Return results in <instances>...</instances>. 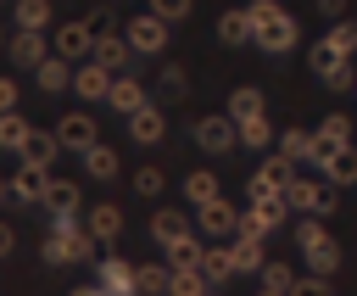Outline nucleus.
Here are the masks:
<instances>
[{
	"label": "nucleus",
	"instance_id": "5",
	"mask_svg": "<svg viewBox=\"0 0 357 296\" xmlns=\"http://www.w3.org/2000/svg\"><path fill=\"white\" fill-rule=\"evenodd\" d=\"M123 39H128L134 56H162V50H167V22H162L156 11H139V17L123 28Z\"/></svg>",
	"mask_w": 357,
	"mask_h": 296
},
{
	"label": "nucleus",
	"instance_id": "52",
	"mask_svg": "<svg viewBox=\"0 0 357 296\" xmlns=\"http://www.w3.org/2000/svg\"><path fill=\"white\" fill-rule=\"evenodd\" d=\"M201 296H218V290H201Z\"/></svg>",
	"mask_w": 357,
	"mask_h": 296
},
{
	"label": "nucleus",
	"instance_id": "27",
	"mask_svg": "<svg viewBox=\"0 0 357 296\" xmlns=\"http://www.w3.org/2000/svg\"><path fill=\"white\" fill-rule=\"evenodd\" d=\"M56 151H61V140H56V134H45V128H33V134L22 140V151H17V156H22V162H33V168H50V162H56Z\"/></svg>",
	"mask_w": 357,
	"mask_h": 296
},
{
	"label": "nucleus",
	"instance_id": "8",
	"mask_svg": "<svg viewBox=\"0 0 357 296\" xmlns=\"http://www.w3.org/2000/svg\"><path fill=\"white\" fill-rule=\"evenodd\" d=\"M195 223H201V235H206V240H234V229H240V207L218 195V201L195 207Z\"/></svg>",
	"mask_w": 357,
	"mask_h": 296
},
{
	"label": "nucleus",
	"instance_id": "17",
	"mask_svg": "<svg viewBox=\"0 0 357 296\" xmlns=\"http://www.w3.org/2000/svg\"><path fill=\"white\" fill-rule=\"evenodd\" d=\"M284 201L296 207V212H329V184H312V179H290L284 184Z\"/></svg>",
	"mask_w": 357,
	"mask_h": 296
},
{
	"label": "nucleus",
	"instance_id": "22",
	"mask_svg": "<svg viewBox=\"0 0 357 296\" xmlns=\"http://www.w3.org/2000/svg\"><path fill=\"white\" fill-rule=\"evenodd\" d=\"M229 117H234V123H251V117H268V101H262V89H251V84H240V89H229Z\"/></svg>",
	"mask_w": 357,
	"mask_h": 296
},
{
	"label": "nucleus",
	"instance_id": "30",
	"mask_svg": "<svg viewBox=\"0 0 357 296\" xmlns=\"http://www.w3.org/2000/svg\"><path fill=\"white\" fill-rule=\"evenodd\" d=\"M184 201H190V207H206V201H218V173H212V168H195V173L184 179Z\"/></svg>",
	"mask_w": 357,
	"mask_h": 296
},
{
	"label": "nucleus",
	"instance_id": "39",
	"mask_svg": "<svg viewBox=\"0 0 357 296\" xmlns=\"http://www.w3.org/2000/svg\"><path fill=\"white\" fill-rule=\"evenodd\" d=\"M240 140H245V145H257V151H262V145H268V140H273V123H268V117H251V123H240Z\"/></svg>",
	"mask_w": 357,
	"mask_h": 296
},
{
	"label": "nucleus",
	"instance_id": "32",
	"mask_svg": "<svg viewBox=\"0 0 357 296\" xmlns=\"http://www.w3.org/2000/svg\"><path fill=\"white\" fill-rule=\"evenodd\" d=\"M28 134H33V123L22 112H0V151H22Z\"/></svg>",
	"mask_w": 357,
	"mask_h": 296
},
{
	"label": "nucleus",
	"instance_id": "47",
	"mask_svg": "<svg viewBox=\"0 0 357 296\" xmlns=\"http://www.w3.org/2000/svg\"><path fill=\"white\" fill-rule=\"evenodd\" d=\"M0 112H17V84L0 78Z\"/></svg>",
	"mask_w": 357,
	"mask_h": 296
},
{
	"label": "nucleus",
	"instance_id": "16",
	"mask_svg": "<svg viewBox=\"0 0 357 296\" xmlns=\"http://www.w3.org/2000/svg\"><path fill=\"white\" fill-rule=\"evenodd\" d=\"M290 179H296V173H290V156L279 151V156H268V162L251 173V195H273V190L284 195V184H290Z\"/></svg>",
	"mask_w": 357,
	"mask_h": 296
},
{
	"label": "nucleus",
	"instance_id": "43",
	"mask_svg": "<svg viewBox=\"0 0 357 296\" xmlns=\"http://www.w3.org/2000/svg\"><path fill=\"white\" fill-rule=\"evenodd\" d=\"M262 285H273V290H290V285H296V274H290L284 262H262Z\"/></svg>",
	"mask_w": 357,
	"mask_h": 296
},
{
	"label": "nucleus",
	"instance_id": "41",
	"mask_svg": "<svg viewBox=\"0 0 357 296\" xmlns=\"http://www.w3.org/2000/svg\"><path fill=\"white\" fill-rule=\"evenodd\" d=\"M190 6H195V0H151V11H156L162 22H184V17H190Z\"/></svg>",
	"mask_w": 357,
	"mask_h": 296
},
{
	"label": "nucleus",
	"instance_id": "26",
	"mask_svg": "<svg viewBox=\"0 0 357 296\" xmlns=\"http://www.w3.org/2000/svg\"><path fill=\"white\" fill-rule=\"evenodd\" d=\"M128 134H134V140H139V145H156V140H162V134H167V123H162V112H156V106H151V101H145V106H139V112H134V117H128Z\"/></svg>",
	"mask_w": 357,
	"mask_h": 296
},
{
	"label": "nucleus",
	"instance_id": "37",
	"mask_svg": "<svg viewBox=\"0 0 357 296\" xmlns=\"http://www.w3.org/2000/svg\"><path fill=\"white\" fill-rule=\"evenodd\" d=\"M279 151H284L290 162H312V134H307V128H284V134H279Z\"/></svg>",
	"mask_w": 357,
	"mask_h": 296
},
{
	"label": "nucleus",
	"instance_id": "42",
	"mask_svg": "<svg viewBox=\"0 0 357 296\" xmlns=\"http://www.w3.org/2000/svg\"><path fill=\"white\" fill-rule=\"evenodd\" d=\"M162 184H167L162 168H139V173H134V190H139V195H162Z\"/></svg>",
	"mask_w": 357,
	"mask_h": 296
},
{
	"label": "nucleus",
	"instance_id": "20",
	"mask_svg": "<svg viewBox=\"0 0 357 296\" xmlns=\"http://www.w3.org/2000/svg\"><path fill=\"white\" fill-rule=\"evenodd\" d=\"M201 274H206V285L234 279V251H229V240H212V246L201 251Z\"/></svg>",
	"mask_w": 357,
	"mask_h": 296
},
{
	"label": "nucleus",
	"instance_id": "2",
	"mask_svg": "<svg viewBox=\"0 0 357 296\" xmlns=\"http://www.w3.org/2000/svg\"><path fill=\"white\" fill-rule=\"evenodd\" d=\"M95 246H100V240L89 235V223H78V212H73V218H50V223H45V240H39L45 262H84Z\"/></svg>",
	"mask_w": 357,
	"mask_h": 296
},
{
	"label": "nucleus",
	"instance_id": "34",
	"mask_svg": "<svg viewBox=\"0 0 357 296\" xmlns=\"http://www.w3.org/2000/svg\"><path fill=\"white\" fill-rule=\"evenodd\" d=\"M11 17H17V28H50V0H17L11 6Z\"/></svg>",
	"mask_w": 357,
	"mask_h": 296
},
{
	"label": "nucleus",
	"instance_id": "40",
	"mask_svg": "<svg viewBox=\"0 0 357 296\" xmlns=\"http://www.w3.org/2000/svg\"><path fill=\"white\" fill-rule=\"evenodd\" d=\"M324 39H335V45L351 56V50H357V22H346V17H340V22H329V34H324Z\"/></svg>",
	"mask_w": 357,
	"mask_h": 296
},
{
	"label": "nucleus",
	"instance_id": "29",
	"mask_svg": "<svg viewBox=\"0 0 357 296\" xmlns=\"http://www.w3.org/2000/svg\"><path fill=\"white\" fill-rule=\"evenodd\" d=\"M151 235H156V246L167 251L173 240H184V235H195V229H190V218H184V212H156V218H151Z\"/></svg>",
	"mask_w": 357,
	"mask_h": 296
},
{
	"label": "nucleus",
	"instance_id": "11",
	"mask_svg": "<svg viewBox=\"0 0 357 296\" xmlns=\"http://www.w3.org/2000/svg\"><path fill=\"white\" fill-rule=\"evenodd\" d=\"M56 140H61V151H78V156H84L89 145H100L89 112H67V117H56Z\"/></svg>",
	"mask_w": 357,
	"mask_h": 296
},
{
	"label": "nucleus",
	"instance_id": "23",
	"mask_svg": "<svg viewBox=\"0 0 357 296\" xmlns=\"http://www.w3.org/2000/svg\"><path fill=\"white\" fill-rule=\"evenodd\" d=\"M84 223H89V235H95L100 246H112V240L123 235V212H117L112 201H100V207H89V218H84Z\"/></svg>",
	"mask_w": 357,
	"mask_h": 296
},
{
	"label": "nucleus",
	"instance_id": "24",
	"mask_svg": "<svg viewBox=\"0 0 357 296\" xmlns=\"http://www.w3.org/2000/svg\"><path fill=\"white\" fill-rule=\"evenodd\" d=\"M318 173H324V184H357V145H346V151H335L329 162H318Z\"/></svg>",
	"mask_w": 357,
	"mask_h": 296
},
{
	"label": "nucleus",
	"instance_id": "25",
	"mask_svg": "<svg viewBox=\"0 0 357 296\" xmlns=\"http://www.w3.org/2000/svg\"><path fill=\"white\" fill-rule=\"evenodd\" d=\"M106 101H112V106H117L123 117H134V112L145 106V84H139V78H123V73H117V78H112V95H106Z\"/></svg>",
	"mask_w": 357,
	"mask_h": 296
},
{
	"label": "nucleus",
	"instance_id": "3",
	"mask_svg": "<svg viewBox=\"0 0 357 296\" xmlns=\"http://www.w3.org/2000/svg\"><path fill=\"white\" fill-rule=\"evenodd\" d=\"M296 246H301V257H307V268H312V274H324V279H329V274L340 268V240L324 229V218H318V212H307V218L296 223Z\"/></svg>",
	"mask_w": 357,
	"mask_h": 296
},
{
	"label": "nucleus",
	"instance_id": "9",
	"mask_svg": "<svg viewBox=\"0 0 357 296\" xmlns=\"http://www.w3.org/2000/svg\"><path fill=\"white\" fill-rule=\"evenodd\" d=\"M50 50L67 56V61H89V50H95V22H61V28L50 34Z\"/></svg>",
	"mask_w": 357,
	"mask_h": 296
},
{
	"label": "nucleus",
	"instance_id": "28",
	"mask_svg": "<svg viewBox=\"0 0 357 296\" xmlns=\"http://www.w3.org/2000/svg\"><path fill=\"white\" fill-rule=\"evenodd\" d=\"M45 212H50V218H73V212H78V184H73V179H50Z\"/></svg>",
	"mask_w": 357,
	"mask_h": 296
},
{
	"label": "nucleus",
	"instance_id": "4",
	"mask_svg": "<svg viewBox=\"0 0 357 296\" xmlns=\"http://www.w3.org/2000/svg\"><path fill=\"white\" fill-rule=\"evenodd\" d=\"M307 61H312V73H318L329 89H351V84H357V73H351V56H346L335 39H318Z\"/></svg>",
	"mask_w": 357,
	"mask_h": 296
},
{
	"label": "nucleus",
	"instance_id": "14",
	"mask_svg": "<svg viewBox=\"0 0 357 296\" xmlns=\"http://www.w3.org/2000/svg\"><path fill=\"white\" fill-rule=\"evenodd\" d=\"M229 251H234V274H262V262H268V251H262V235H257V229H234Z\"/></svg>",
	"mask_w": 357,
	"mask_h": 296
},
{
	"label": "nucleus",
	"instance_id": "21",
	"mask_svg": "<svg viewBox=\"0 0 357 296\" xmlns=\"http://www.w3.org/2000/svg\"><path fill=\"white\" fill-rule=\"evenodd\" d=\"M89 56H95L100 67H112V73H123L134 50H128V39H123V34H95V50H89Z\"/></svg>",
	"mask_w": 357,
	"mask_h": 296
},
{
	"label": "nucleus",
	"instance_id": "12",
	"mask_svg": "<svg viewBox=\"0 0 357 296\" xmlns=\"http://www.w3.org/2000/svg\"><path fill=\"white\" fill-rule=\"evenodd\" d=\"M112 78H117V73H112V67H100L95 56L73 67V89H78L84 101H106V95H112Z\"/></svg>",
	"mask_w": 357,
	"mask_h": 296
},
{
	"label": "nucleus",
	"instance_id": "45",
	"mask_svg": "<svg viewBox=\"0 0 357 296\" xmlns=\"http://www.w3.org/2000/svg\"><path fill=\"white\" fill-rule=\"evenodd\" d=\"M290 296H329V285H324V274H307V279L290 285Z\"/></svg>",
	"mask_w": 357,
	"mask_h": 296
},
{
	"label": "nucleus",
	"instance_id": "49",
	"mask_svg": "<svg viewBox=\"0 0 357 296\" xmlns=\"http://www.w3.org/2000/svg\"><path fill=\"white\" fill-rule=\"evenodd\" d=\"M67 296H106V290H100V285L89 279V285H78V290H67Z\"/></svg>",
	"mask_w": 357,
	"mask_h": 296
},
{
	"label": "nucleus",
	"instance_id": "44",
	"mask_svg": "<svg viewBox=\"0 0 357 296\" xmlns=\"http://www.w3.org/2000/svg\"><path fill=\"white\" fill-rule=\"evenodd\" d=\"M162 89H167V95L178 101V95L190 89V73H184V67H162Z\"/></svg>",
	"mask_w": 357,
	"mask_h": 296
},
{
	"label": "nucleus",
	"instance_id": "33",
	"mask_svg": "<svg viewBox=\"0 0 357 296\" xmlns=\"http://www.w3.org/2000/svg\"><path fill=\"white\" fill-rule=\"evenodd\" d=\"M218 39L223 45H245L251 39V11H223L218 17Z\"/></svg>",
	"mask_w": 357,
	"mask_h": 296
},
{
	"label": "nucleus",
	"instance_id": "7",
	"mask_svg": "<svg viewBox=\"0 0 357 296\" xmlns=\"http://www.w3.org/2000/svg\"><path fill=\"white\" fill-rule=\"evenodd\" d=\"M351 145V123L340 117V112H329V117H318V128H312V168L318 162H329L335 151H346Z\"/></svg>",
	"mask_w": 357,
	"mask_h": 296
},
{
	"label": "nucleus",
	"instance_id": "6",
	"mask_svg": "<svg viewBox=\"0 0 357 296\" xmlns=\"http://www.w3.org/2000/svg\"><path fill=\"white\" fill-rule=\"evenodd\" d=\"M195 145H201V151H212V156H229V151L240 145V123H234L229 112H212V117H201V123H195Z\"/></svg>",
	"mask_w": 357,
	"mask_h": 296
},
{
	"label": "nucleus",
	"instance_id": "13",
	"mask_svg": "<svg viewBox=\"0 0 357 296\" xmlns=\"http://www.w3.org/2000/svg\"><path fill=\"white\" fill-rule=\"evenodd\" d=\"M45 190H50V168H33V162H22V168L11 173V201L45 207Z\"/></svg>",
	"mask_w": 357,
	"mask_h": 296
},
{
	"label": "nucleus",
	"instance_id": "35",
	"mask_svg": "<svg viewBox=\"0 0 357 296\" xmlns=\"http://www.w3.org/2000/svg\"><path fill=\"white\" fill-rule=\"evenodd\" d=\"M84 168H89V179H117V151L112 145H89L84 151Z\"/></svg>",
	"mask_w": 357,
	"mask_h": 296
},
{
	"label": "nucleus",
	"instance_id": "38",
	"mask_svg": "<svg viewBox=\"0 0 357 296\" xmlns=\"http://www.w3.org/2000/svg\"><path fill=\"white\" fill-rule=\"evenodd\" d=\"M201 290H212L201 268H173V285H167V296H201Z\"/></svg>",
	"mask_w": 357,
	"mask_h": 296
},
{
	"label": "nucleus",
	"instance_id": "48",
	"mask_svg": "<svg viewBox=\"0 0 357 296\" xmlns=\"http://www.w3.org/2000/svg\"><path fill=\"white\" fill-rule=\"evenodd\" d=\"M11 246H17V229H11V223H0V257H11Z\"/></svg>",
	"mask_w": 357,
	"mask_h": 296
},
{
	"label": "nucleus",
	"instance_id": "15",
	"mask_svg": "<svg viewBox=\"0 0 357 296\" xmlns=\"http://www.w3.org/2000/svg\"><path fill=\"white\" fill-rule=\"evenodd\" d=\"M95 285L106 296H134V268L123 257H95Z\"/></svg>",
	"mask_w": 357,
	"mask_h": 296
},
{
	"label": "nucleus",
	"instance_id": "51",
	"mask_svg": "<svg viewBox=\"0 0 357 296\" xmlns=\"http://www.w3.org/2000/svg\"><path fill=\"white\" fill-rule=\"evenodd\" d=\"M6 195H11V179H0V201H6Z\"/></svg>",
	"mask_w": 357,
	"mask_h": 296
},
{
	"label": "nucleus",
	"instance_id": "19",
	"mask_svg": "<svg viewBox=\"0 0 357 296\" xmlns=\"http://www.w3.org/2000/svg\"><path fill=\"white\" fill-rule=\"evenodd\" d=\"M33 84H39L45 95H61V89L73 84V67H67V56H56V50H50V56L33 67Z\"/></svg>",
	"mask_w": 357,
	"mask_h": 296
},
{
	"label": "nucleus",
	"instance_id": "10",
	"mask_svg": "<svg viewBox=\"0 0 357 296\" xmlns=\"http://www.w3.org/2000/svg\"><path fill=\"white\" fill-rule=\"evenodd\" d=\"M284 212H290V201L273 190V195H251V207L240 212V229H257V235H268V229H279L284 223Z\"/></svg>",
	"mask_w": 357,
	"mask_h": 296
},
{
	"label": "nucleus",
	"instance_id": "31",
	"mask_svg": "<svg viewBox=\"0 0 357 296\" xmlns=\"http://www.w3.org/2000/svg\"><path fill=\"white\" fill-rule=\"evenodd\" d=\"M167 285H173V268H162V262L134 268V290H139V296H167Z\"/></svg>",
	"mask_w": 357,
	"mask_h": 296
},
{
	"label": "nucleus",
	"instance_id": "50",
	"mask_svg": "<svg viewBox=\"0 0 357 296\" xmlns=\"http://www.w3.org/2000/svg\"><path fill=\"white\" fill-rule=\"evenodd\" d=\"M257 296H290V290H273V285H262V290H257Z\"/></svg>",
	"mask_w": 357,
	"mask_h": 296
},
{
	"label": "nucleus",
	"instance_id": "36",
	"mask_svg": "<svg viewBox=\"0 0 357 296\" xmlns=\"http://www.w3.org/2000/svg\"><path fill=\"white\" fill-rule=\"evenodd\" d=\"M201 251H206V246H201L195 235H184V240L167 246V268H201Z\"/></svg>",
	"mask_w": 357,
	"mask_h": 296
},
{
	"label": "nucleus",
	"instance_id": "1",
	"mask_svg": "<svg viewBox=\"0 0 357 296\" xmlns=\"http://www.w3.org/2000/svg\"><path fill=\"white\" fill-rule=\"evenodd\" d=\"M245 11H251V45H257V50L284 56V50L296 45V17H290L279 0H251Z\"/></svg>",
	"mask_w": 357,
	"mask_h": 296
},
{
	"label": "nucleus",
	"instance_id": "18",
	"mask_svg": "<svg viewBox=\"0 0 357 296\" xmlns=\"http://www.w3.org/2000/svg\"><path fill=\"white\" fill-rule=\"evenodd\" d=\"M6 50H11V61H17V67H39V61L50 56V45H45V34H39V28H17Z\"/></svg>",
	"mask_w": 357,
	"mask_h": 296
},
{
	"label": "nucleus",
	"instance_id": "46",
	"mask_svg": "<svg viewBox=\"0 0 357 296\" xmlns=\"http://www.w3.org/2000/svg\"><path fill=\"white\" fill-rule=\"evenodd\" d=\"M318 17H324V22H340V17H346V0H318Z\"/></svg>",
	"mask_w": 357,
	"mask_h": 296
}]
</instances>
